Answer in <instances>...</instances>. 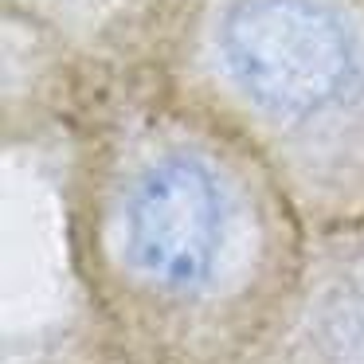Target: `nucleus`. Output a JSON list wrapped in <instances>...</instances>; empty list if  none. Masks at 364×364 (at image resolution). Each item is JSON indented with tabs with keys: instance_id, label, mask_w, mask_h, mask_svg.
<instances>
[{
	"instance_id": "f257e3e1",
	"label": "nucleus",
	"mask_w": 364,
	"mask_h": 364,
	"mask_svg": "<svg viewBox=\"0 0 364 364\" xmlns=\"http://www.w3.org/2000/svg\"><path fill=\"white\" fill-rule=\"evenodd\" d=\"M98 255L110 301L184 360H196V341L247 345L262 286L282 278L278 243L228 176L192 153H161L118 184Z\"/></svg>"
},
{
	"instance_id": "f03ea898",
	"label": "nucleus",
	"mask_w": 364,
	"mask_h": 364,
	"mask_svg": "<svg viewBox=\"0 0 364 364\" xmlns=\"http://www.w3.org/2000/svg\"><path fill=\"white\" fill-rule=\"evenodd\" d=\"M215 48L231 87L286 122L333 106L356 71V40L325 0H231Z\"/></svg>"
},
{
	"instance_id": "7ed1b4c3",
	"label": "nucleus",
	"mask_w": 364,
	"mask_h": 364,
	"mask_svg": "<svg viewBox=\"0 0 364 364\" xmlns=\"http://www.w3.org/2000/svg\"><path fill=\"white\" fill-rule=\"evenodd\" d=\"M255 364H364V251H341L306 286Z\"/></svg>"
}]
</instances>
